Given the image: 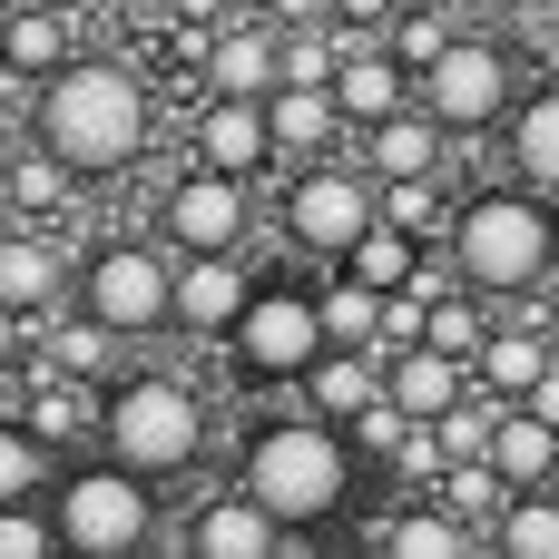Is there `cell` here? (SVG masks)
I'll list each match as a JSON object with an SVG mask.
<instances>
[{
	"label": "cell",
	"instance_id": "cell-38",
	"mask_svg": "<svg viewBox=\"0 0 559 559\" xmlns=\"http://www.w3.org/2000/svg\"><path fill=\"white\" fill-rule=\"evenodd\" d=\"M236 10H246V0H236Z\"/></svg>",
	"mask_w": 559,
	"mask_h": 559
},
{
	"label": "cell",
	"instance_id": "cell-21",
	"mask_svg": "<svg viewBox=\"0 0 559 559\" xmlns=\"http://www.w3.org/2000/svg\"><path fill=\"white\" fill-rule=\"evenodd\" d=\"M491 462H501L521 491H540V481L559 472V423H550V413H531V403L501 413V423H491Z\"/></svg>",
	"mask_w": 559,
	"mask_h": 559
},
{
	"label": "cell",
	"instance_id": "cell-15",
	"mask_svg": "<svg viewBox=\"0 0 559 559\" xmlns=\"http://www.w3.org/2000/svg\"><path fill=\"white\" fill-rule=\"evenodd\" d=\"M206 88H236V98H275V88H285V39H265V29H246V20L206 29Z\"/></svg>",
	"mask_w": 559,
	"mask_h": 559
},
{
	"label": "cell",
	"instance_id": "cell-3",
	"mask_svg": "<svg viewBox=\"0 0 559 559\" xmlns=\"http://www.w3.org/2000/svg\"><path fill=\"white\" fill-rule=\"evenodd\" d=\"M452 255L481 295H531L559 255V216L540 187H481L472 206H452Z\"/></svg>",
	"mask_w": 559,
	"mask_h": 559
},
{
	"label": "cell",
	"instance_id": "cell-14",
	"mask_svg": "<svg viewBox=\"0 0 559 559\" xmlns=\"http://www.w3.org/2000/svg\"><path fill=\"white\" fill-rule=\"evenodd\" d=\"M383 373H393V403L413 413V423H442L452 403H472V364L462 354H442V344H403V354H383Z\"/></svg>",
	"mask_w": 559,
	"mask_h": 559
},
{
	"label": "cell",
	"instance_id": "cell-35",
	"mask_svg": "<svg viewBox=\"0 0 559 559\" xmlns=\"http://www.w3.org/2000/svg\"><path fill=\"white\" fill-rule=\"evenodd\" d=\"M393 0H344V20H354V39H373V20H383Z\"/></svg>",
	"mask_w": 559,
	"mask_h": 559
},
{
	"label": "cell",
	"instance_id": "cell-29",
	"mask_svg": "<svg viewBox=\"0 0 559 559\" xmlns=\"http://www.w3.org/2000/svg\"><path fill=\"white\" fill-rule=\"evenodd\" d=\"M472 295H481V285H452V295L432 305V334H423V344H442V354H462V364L481 373V354H491V324H481V305H472Z\"/></svg>",
	"mask_w": 559,
	"mask_h": 559
},
{
	"label": "cell",
	"instance_id": "cell-37",
	"mask_svg": "<svg viewBox=\"0 0 559 559\" xmlns=\"http://www.w3.org/2000/svg\"><path fill=\"white\" fill-rule=\"evenodd\" d=\"M550 334H559V305H550Z\"/></svg>",
	"mask_w": 559,
	"mask_h": 559
},
{
	"label": "cell",
	"instance_id": "cell-7",
	"mask_svg": "<svg viewBox=\"0 0 559 559\" xmlns=\"http://www.w3.org/2000/svg\"><path fill=\"white\" fill-rule=\"evenodd\" d=\"M79 305L108 314L118 334L177 324V265H157V246H98V255L79 265Z\"/></svg>",
	"mask_w": 559,
	"mask_h": 559
},
{
	"label": "cell",
	"instance_id": "cell-12",
	"mask_svg": "<svg viewBox=\"0 0 559 559\" xmlns=\"http://www.w3.org/2000/svg\"><path fill=\"white\" fill-rule=\"evenodd\" d=\"M383 393H393V373H383V354H373V344H324V354H314V373H305V403H314L324 423H344V432H354Z\"/></svg>",
	"mask_w": 559,
	"mask_h": 559
},
{
	"label": "cell",
	"instance_id": "cell-33",
	"mask_svg": "<svg viewBox=\"0 0 559 559\" xmlns=\"http://www.w3.org/2000/svg\"><path fill=\"white\" fill-rule=\"evenodd\" d=\"M383 216L413 226V236H432V226H442V187H432V177H383Z\"/></svg>",
	"mask_w": 559,
	"mask_h": 559
},
{
	"label": "cell",
	"instance_id": "cell-10",
	"mask_svg": "<svg viewBox=\"0 0 559 559\" xmlns=\"http://www.w3.org/2000/svg\"><path fill=\"white\" fill-rule=\"evenodd\" d=\"M167 246L177 255H236L246 246V177L197 157V177L167 187Z\"/></svg>",
	"mask_w": 559,
	"mask_h": 559
},
{
	"label": "cell",
	"instance_id": "cell-16",
	"mask_svg": "<svg viewBox=\"0 0 559 559\" xmlns=\"http://www.w3.org/2000/svg\"><path fill=\"white\" fill-rule=\"evenodd\" d=\"M246 305H255V285L236 275V255H187L177 265V324L187 334H236Z\"/></svg>",
	"mask_w": 559,
	"mask_h": 559
},
{
	"label": "cell",
	"instance_id": "cell-5",
	"mask_svg": "<svg viewBox=\"0 0 559 559\" xmlns=\"http://www.w3.org/2000/svg\"><path fill=\"white\" fill-rule=\"evenodd\" d=\"M59 531L79 559H128L157 540V481L108 462V472H69L59 481Z\"/></svg>",
	"mask_w": 559,
	"mask_h": 559
},
{
	"label": "cell",
	"instance_id": "cell-23",
	"mask_svg": "<svg viewBox=\"0 0 559 559\" xmlns=\"http://www.w3.org/2000/svg\"><path fill=\"white\" fill-rule=\"evenodd\" d=\"M0 59H10V79H49V69H69L79 49H69V20H59V10H20V20L0 29Z\"/></svg>",
	"mask_w": 559,
	"mask_h": 559
},
{
	"label": "cell",
	"instance_id": "cell-9",
	"mask_svg": "<svg viewBox=\"0 0 559 559\" xmlns=\"http://www.w3.org/2000/svg\"><path fill=\"white\" fill-rule=\"evenodd\" d=\"M423 108H432L442 128H491V118H511V59H501L491 39H452V49L423 69Z\"/></svg>",
	"mask_w": 559,
	"mask_h": 559
},
{
	"label": "cell",
	"instance_id": "cell-26",
	"mask_svg": "<svg viewBox=\"0 0 559 559\" xmlns=\"http://www.w3.org/2000/svg\"><path fill=\"white\" fill-rule=\"evenodd\" d=\"M550 364H559L550 334H491V354H481V383H491V393H511V403H531Z\"/></svg>",
	"mask_w": 559,
	"mask_h": 559
},
{
	"label": "cell",
	"instance_id": "cell-17",
	"mask_svg": "<svg viewBox=\"0 0 559 559\" xmlns=\"http://www.w3.org/2000/svg\"><path fill=\"white\" fill-rule=\"evenodd\" d=\"M403 79H413V69H403L383 39H354V49H344V69H334V98H344V118H354V128H383V118L403 108Z\"/></svg>",
	"mask_w": 559,
	"mask_h": 559
},
{
	"label": "cell",
	"instance_id": "cell-36",
	"mask_svg": "<svg viewBox=\"0 0 559 559\" xmlns=\"http://www.w3.org/2000/svg\"><path fill=\"white\" fill-rule=\"evenodd\" d=\"M531 413H550V423H559V364L540 373V393H531Z\"/></svg>",
	"mask_w": 559,
	"mask_h": 559
},
{
	"label": "cell",
	"instance_id": "cell-1",
	"mask_svg": "<svg viewBox=\"0 0 559 559\" xmlns=\"http://www.w3.org/2000/svg\"><path fill=\"white\" fill-rule=\"evenodd\" d=\"M29 138H39L49 157H69L79 177H108V167H128V157L147 147V88H138L118 59H69V69L39 79Z\"/></svg>",
	"mask_w": 559,
	"mask_h": 559
},
{
	"label": "cell",
	"instance_id": "cell-18",
	"mask_svg": "<svg viewBox=\"0 0 559 559\" xmlns=\"http://www.w3.org/2000/svg\"><path fill=\"white\" fill-rule=\"evenodd\" d=\"M265 108H275V147H285L295 167H314V157H324V138L344 128V98H334L324 79H285Z\"/></svg>",
	"mask_w": 559,
	"mask_h": 559
},
{
	"label": "cell",
	"instance_id": "cell-4",
	"mask_svg": "<svg viewBox=\"0 0 559 559\" xmlns=\"http://www.w3.org/2000/svg\"><path fill=\"white\" fill-rule=\"evenodd\" d=\"M98 442H108V462H128V472H147V481H177L197 452H206V413H197V393L187 383H118L108 393V423H98Z\"/></svg>",
	"mask_w": 559,
	"mask_h": 559
},
{
	"label": "cell",
	"instance_id": "cell-31",
	"mask_svg": "<svg viewBox=\"0 0 559 559\" xmlns=\"http://www.w3.org/2000/svg\"><path fill=\"white\" fill-rule=\"evenodd\" d=\"M69 531H59V501H0V559H59Z\"/></svg>",
	"mask_w": 559,
	"mask_h": 559
},
{
	"label": "cell",
	"instance_id": "cell-2",
	"mask_svg": "<svg viewBox=\"0 0 559 559\" xmlns=\"http://www.w3.org/2000/svg\"><path fill=\"white\" fill-rule=\"evenodd\" d=\"M246 491H255L285 531H314L324 511H344V491H354L344 423H324L314 403L285 413V423H255V442H246Z\"/></svg>",
	"mask_w": 559,
	"mask_h": 559
},
{
	"label": "cell",
	"instance_id": "cell-27",
	"mask_svg": "<svg viewBox=\"0 0 559 559\" xmlns=\"http://www.w3.org/2000/svg\"><path fill=\"white\" fill-rule=\"evenodd\" d=\"M383 305H393L383 285L344 275V285H324V334H334V344H373V354H383Z\"/></svg>",
	"mask_w": 559,
	"mask_h": 559
},
{
	"label": "cell",
	"instance_id": "cell-28",
	"mask_svg": "<svg viewBox=\"0 0 559 559\" xmlns=\"http://www.w3.org/2000/svg\"><path fill=\"white\" fill-rule=\"evenodd\" d=\"M491 540H501L511 559H559V501H550V481H540V491H521V501L491 521Z\"/></svg>",
	"mask_w": 559,
	"mask_h": 559
},
{
	"label": "cell",
	"instance_id": "cell-30",
	"mask_svg": "<svg viewBox=\"0 0 559 559\" xmlns=\"http://www.w3.org/2000/svg\"><path fill=\"white\" fill-rule=\"evenodd\" d=\"M49 364H59V373H79V383H88V373H108V364H118V324L79 305V324H59V334H49Z\"/></svg>",
	"mask_w": 559,
	"mask_h": 559
},
{
	"label": "cell",
	"instance_id": "cell-24",
	"mask_svg": "<svg viewBox=\"0 0 559 559\" xmlns=\"http://www.w3.org/2000/svg\"><path fill=\"white\" fill-rule=\"evenodd\" d=\"M49 295H59V255H49L39 236H10V246H0V305H10V314H39Z\"/></svg>",
	"mask_w": 559,
	"mask_h": 559
},
{
	"label": "cell",
	"instance_id": "cell-25",
	"mask_svg": "<svg viewBox=\"0 0 559 559\" xmlns=\"http://www.w3.org/2000/svg\"><path fill=\"white\" fill-rule=\"evenodd\" d=\"M20 423H39L49 442H79V432H98V423H108V403H88V383H79V373H59V383H39V393L20 403Z\"/></svg>",
	"mask_w": 559,
	"mask_h": 559
},
{
	"label": "cell",
	"instance_id": "cell-11",
	"mask_svg": "<svg viewBox=\"0 0 559 559\" xmlns=\"http://www.w3.org/2000/svg\"><path fill=\"white\" fill-rule=\"evenodd\" d=\"M197 157H206V167H236V177L275 167V157H285V147H275V108H265V98L216 88V98H206V118H197Z\"/></svg>",
	"mask_w": 559,
	"mask_h": 559
},
{
	"label": "cell",
	"instance_id": "cell-19",
	"mask_svg": "<svg viewBox=\"0 0 559 559\" xmlns=\"http://www.w3.org/2000/svg\"><path fill=\"white\" fill-rule=\"evenodd\" d=\"M472 550V521L432 491L423 511H393V521H373V559H462Z\"/></svg>",
	"mask_w": 559,
	"mask_h": 559
},
{
	"label": "cell",
	"instance_id": "cell-13",
	"mask_svg": "<svg viewBox=\"0 0 559 559\" xmlns=\"http://www.w3.org/2000/svg\"><path fill=\"white\" fill-rule=\"evenodd\" d=\"M285 540H295V531H285L255 491H216V501L187 521V550L197 559H265V550H285Z\"/></svg>",
	"mask_w": 559,
	"mask_h": 559
},
{
	"label": "cell",
	"instance_id": "cell-22",
	"mask_svg": "<svg viewBox=\"0 0 559 559\" xmlns=\"http://www.w3.org/2000/svg\"><path fill=\"white\" fill-rule=\"evenodd\" d=\"M511 177L540 187V197H559V88H540V98L511 118Z\"/></svg>",
	"mask_w": 559,
	"mask_h": 559
},
{
	"label": "cell",
	"instance_id": "cell-6",
	"mask_svg": "<svg viewBox=\"0 0 559 559\" xmlns=\"http://www.w3.org/2000/svg\"><path fill=\"white\" fill-rule=\"evenodd\" d=\"M236 373H255V383H305L314 373V354L334 344L324 334V295H305V285H255V305L236 314Z\"/></svg>",
	"mask_w": 559,
	"mask_h": 559
},
{
	"label": "cell",
	"instance_id": "cell-34",
	"mask_svg": "<svg viewBox=\"0 0 559 559\" xmlns=\"http://www.w3.org/2000/svg\"><path fill=\"white\" fill-rule=\"evenodd\" d=\"M491 423H501V413H481V403H452L432 432H442V452H452V462H472V452H491Z\"/></svg>",
	"mask_w": 559,
	"mask_h": 559
},
{
	"label": "cell",
	"instance_id": "cell-8",
	"mask_svg": "<svg viewBox=\"0 0 559 559\" xmlns=\"http://www.w3.org/2000/svg\"><path fill=\"white\" fill-rule=\"evenodd\" d=\"M383 216V177H344V167H305L285 197V236L305 255H354V236Z\"/></svg>",
	"mask_w": 559,
	"mask_h": 559
},
{
	"label": "cell",
	"instance_id": "cell-20",
	"mask_svg": "<svg viewBox=\"0 0 559 559\" xmlns=\"http://www.w3.org/2000/svg\"><path fill=\"white\" fill-rule=\"evenodd\" d=\"M364 138H373V177H432L452 128H442L432 108H393V118H383V128H364Z\"/></svg>",
	"mask_w": 559,
	"mask_h": 559
},
{
	"label": "cell",
	"instance_id": "cell-32",
	"mask_svg": "<svg viewBox=\"0 0 559 559\" xmlns=\"http://www.w3.org/2000/svg\"><path fill=\"white\" fill-rule=\"evenodd\" d=\"M452 39H462V29H452V20H442V10H403V20H393V29H383V49H393V59H403V69H413V79H423V69H432V59H442V49H452Z\"/></svg>",
	"mask_w": 559,
	"mask_h": 559
}]
</instances>
